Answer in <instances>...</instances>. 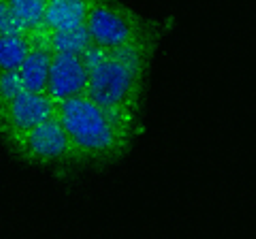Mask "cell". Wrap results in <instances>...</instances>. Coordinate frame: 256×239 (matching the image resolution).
I'll list each match as a JSON object with an SVG mask.
<instances>
[{
    "mask_svg": "<svg viewBox=\"0 0 256 239\" xmlns=\"http://www.w3.org/2000/svg\"><path fill=\"white\" fill-rule=\"evenodd\" d=\"M56 114V102L47 94L22 92L18 98L0 107V134L9 143Z\"/></svg>",
    "mask_w": 256,
    "mask_h": 239,
    "instance_id": "5",
    "label": "cell"
},
{
    "mask_svg": "<svg viewBox=\"0 0 256 239\" xmlns=\"http://www.w3.org/2000/svg\"><path fill=\"white\" fill-rule=\"evenodd\" d=\"M47 45L52 52H75L84 54L90 47V38H88L86 28L75 30H60V32H47Z\"/></svg>",
    "mask_w": 256,
    "mask_h": 239,
    "instance_id": "11",
    "label": "cell"
},
{
    "mask_svg": "<svg viewBox=\"0 0 256 239\" xmlns=\"http://www.w3.org/2000/svg\"><path fill=\"white\" fill-rule=\"evenodd\" d=\"M160 36L162 32L152 34L118 52H100L96 47L86 50V96L105 109L120 126H124L134 137L139 132V114L148 70Z\"/></svg>",
    "mask_w": 256,
    "mask_h": 239,
    "instance_id": "1",
    "label": "cell"
},
{
    "mask_svg": "<svg viewBox=\"0 0 256 239\" xmlns=\"http://www.w3.org/2000/svg\"><path fill=\"white\" fill-rule=\"evenodd\" d=\"M88 86V62L86 52H52L50 82H47V96L56 105L62 100L75 98L86 94Z\"/></svg>",
    "mask_w": 256,
    "mask_h": 239,
    "instance_id": "6",
    "label": "cell"
},
{
    "mask_svg": "<svg viewBox=\"0 0 256 239\" xmlns=\"http://www.w3.org/2000/svg\"><path fill=\"white\" fill-rule=\"evenodd\" d=\"M11 152L24 162L34 166H75V152L58 116L43 120L18 139L6 143Z\"/></svg>",
    "mask_w": 256,
    "mask_h": 239,
    "instance_id": "4",
    "label": "cell"
},
{
    "mask_svg": "<svg viewBox=\"0 0 256 239\" xmlns=\"http://www.w3.org/2000/svg\"><path fill=\"white\" fill-rule=\"evenodd\" d=\"M22 92H26V88H24L18 70L0 73V107L6 105V102H11L13 98H18Z\"/></svg>",
    "mask_w": 256,
    "mask_h": 239,
    "instance_id": "12",
    "label": "cell"
},
{
    "mask_svg": "<svg viewBox=\"0 0 256 239\" xmlns=\"http://www.w3.org/2000/svg\"><path fill=\"white\" fill-rule=\"evenodd\" d=\"M92 0H47L45 6V32L75 30L86 24Z\"/></svg>",
    "mask_w": 256,
    "mask_h": 239,
    "instance_id": "8",
    "label": "cell"
},
{
    "mask_svg": "<svg viewBox=\"0 0 256 239\" xmlns=\"http://www.w3.org/2000/svg\"><path fill=\"white\" fill-rule=\"evenodd\" d=\"M32 36V47L26 58L20 64L18 73L26 92L47 94V82H50V66H52V50L47 45V32H36Z\"/></svg>",
    "mask_w": 256,
    "mask_h": 239,
    "instance_id": "7",
    "label": "cell"
},
{
    "mask_svg": "<svg viewBox=\"0 0 256 239\" xmlns=\"http://www.w3.org/2000/svg\"><path fill=\"white\" fill-rule=\"evenodd\" d=\"M68 134L77 164H107L122 158L130 150L134 134L120 126L114 118L94 100L82 96L62 100L56 105Z\"/></svg>",
    "mask_w": 256,
    "mask_h": 239,
    "instance_id": "2",
    "label": "cell"
},
{
    "mask_svg": "<svg viewBox=\"0 0 256 239\" xmlns=\"http://www.w3.org/2000/svg\"><path fill=\"white\" fill-rule=\"evenodd\" d=\"M90 47L118 52L162 32L158 22H150L120 0H92L84 24Z\"/></svg>",
    "mask_w": 256,
    "mask_h": 239,
    "instance_id": "3",
    "label": "cell"
},
{
    "mask_svg": "<svg viewBox=\"0 0 256 239\" xmlns=\"http://www.w3.org/2000/svg\"><path fill=\"white\" fill-rule=\"evenodd\" d=\"M13 15L26 30V34L43 32L45 26V6L47 0H6Z\"/></svg>",
    "mask_w": 256,
    "mask_h": 239,
    "instance_id": "10",
    "label": "cell"
},
{
    "mask_svg": "<svg viewBox=\"0 0 256 239\" xmlns=\"http://www.w3.org/2000/svg\"><path fill=\"white\" fill-rule=\"evenodd\" d=\"M0 34H26L6 0H0Z\"/></svg>",
    "mask_w": 256,
    "mask_h": 239,
    "instance_id": "13",
    "label": "cell"
},
{
    "mask_svg": "<svg viewBox=\"0 0 256 239\" xmlns=\"http://www.w3.org/2000/svg\"><path fill=\"white\" fill-rule=\"evenodd\" d=\"M32 47L30 34H0V73L18 70Z\"/></svg>",
    "mask_w": 256,
    "mask_h": 239,
    "instance_id": "9",
    "label": "cell"
}]
</instances>
